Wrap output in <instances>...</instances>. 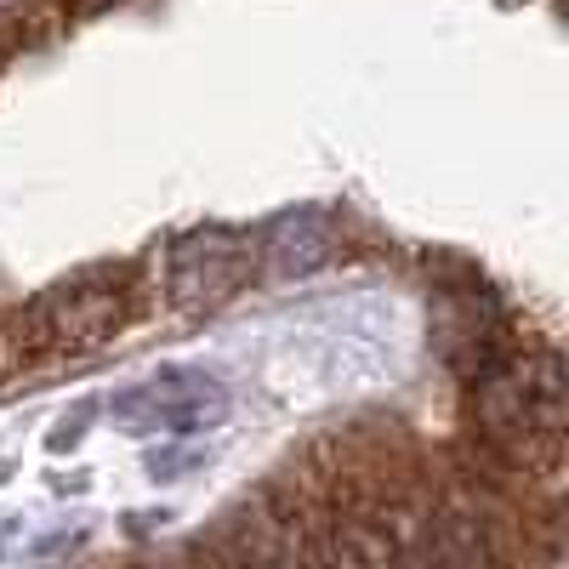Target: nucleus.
Returning a JSON list of instances; mask_svg holds the SVG:
<instances>
[{
  "instance_id": "obj_5",
  "label": "nucleus",
  "mask_w": 569,
  "mask_h": 569,
  "mask_svg": "<svg viewBox=\"0 0 569 569\" xmlns=\"http://www.w3.org/2000/svg\"><path fill=\"white\" fill-rule=\"evenodd\" d=\"M98 7H109V0H74V12H98Z\"/></svg>"
},
{
  "instance_id": "obj_4",
  "label": "nucleus",
  "mask_w": 569,
  "mask_h": 569,
  "mask_svg": "<svg viewBox=\"0 0 569 569\" xmlns=\"http://www.w3.org/2000/svg\"><path fill=\"white\" fill-rule=\"evenodd\" d=\"M330 251H337V240H330L325 217H313V211H297V217L273 222L268 246H262V257H268L279 273H308V268H319Z\"/></svg>"
},
{
  "instance_id": "obj_2",
  "label": "nucleus",
  "mask_w": 569,
  "mask_h": 569,
  "mask_svg": "<svg viewBox=\"0 0 569 569\" xmlns=\"http://www.w3.org/2000/svg\"><path fill=\"white\" fill-rule=\"evenodd\" d=\"M251 279V246L222 228L182 233L166 251V297L177 308H217Z\"/></svg>"
},
{
  "instance_id": "obj_1",
  "label": "nucleus",
  "mask_w": 569,
  "mask_h": 569,
  "mask_svg": "<svg viewBox=\"0 0 569 569\" xmlns=\"http://www.w3.org/2000/svg\"><path fill=\"white\" fill-rule=\"evenodd\" d=\"M137 308V279L131 268H86L46 291L29 319H18V348L29 353H98L114 342Z\"/></svg>"
},
{
  "instance_id": "obj_3",
  "label": "nucleus",
  "mask_w": 569,
  "mask_h": 569,
  "mask_svg": "<svg viewBox=\"0 0 569 569\" xmlns=\"http://www.w3.org/2000/svg\"><path fill=\"white\" fill-rule=\"evenodd\" d=\"M222 410L228 399L217 393V382L188 370H166L154 382L131 388L126 399H114V416L131 421L137 433H206V427L222 421Z\"/></svg>"
}]
</instances>
